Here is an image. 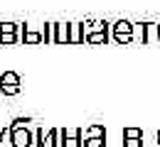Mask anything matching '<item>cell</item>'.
Segmentation results:
<instances>
[{
  "mask_svg": "<svg viewBox=\"0 0 160 147\" xmlns=\"http://www.w3.org/2000/svg\"><path fill=\"white\" fill-rule=\"evenodd\" d=\"M54 44H69V22H57Z\"/></svg>",
  "mask_w": 160,
  "mask_h": 147,
  "instance_id": "obj_5",
  "label": "cell"
},
{
  "mask_svg": "<svg viewBox=\"0 0 160 147\" xmlns=\"http://www.w3.org/2000/svg\"><path fill=\"white\" fill-rule=\"evenodd\" d=\"M103 135H106L103 125H91L86 130H81V140H86V137H103Z\"/></svg>",
  "mask_w": 160,
  "mask_h": 147,
  "instance_id": "obj_10",
  "label": "cell"
},
{
  "mask_svg": "<svg viewBox=\"0 0 160 147\" xmlns=\"http://www.w3.org/2000/svg\"><path fill=\"white\" fill-rule=\"evenodd\" d=\"M81 42H84L81 22H69V44H81Z\"/></svg>",
  "mask_w": 160,
  "mask_h": 147,
  "instance_id": "obj_6",
  "label": "cell"
},
{
  "mask_svg": "<svg viewBox=\"0 0 160 147\" xmlns=\"http://www.w3.org/2000/svg\"><path fill=\"white\" fill-rule=\"evenodd\" d=\"M108 34H111V27H108V30H103V32L86 34V37H84V42H86V44H106V42H108Z\"/></svg>",
  "mask_w": 160,
  "mask_h": 147,
  "instance_id": "obj_7",
  "label": "cell"
},
{
  "mask_svg": "<svg viewBox=\"0 0 160 147\" xmlns=\"http://www.w3.org/2000/svg\"><path fill=\"white\" fill-rule=\"evenodd\" d=\"M22 42H25V44H42V42H44V30H42V32L25 30V34H22Z\"/></svg>",
  "mask_w": 160,
  "mask_h": 147,
  "instance_id": "obj_8",
  "label": "cell"
},
{
  "mask_svg": "<svg viewBox=\"0 0 160 147\" xmlns=\"http://www.w3.org/2000/svg\"><path fill=\"white\" fill-rule=\"evenodd\" d=\"M111 34H113L116 44H128V42H133V22H128V20L113 22V25H111Z\"/></svg>",
  "mask_w": 160,
  "mask_h": 147,
  "instance_id": "obj_2",
  "label": "cell"
},
{
  "mask_svg": "<svg viewBox=\"0 0 160 147\" xmlns=\"http://www.w3.org/2000/svg\"><path fill=\"white\" fill-rule=\"evenodd\" d=\"M37 147H62V130L59 127H52V130L42 137V142Z\"/></svg>",
  "mask_w": 160,
  "mask_h": 147,
  "instance_id": "obj_4",
  "label": "cell"
},
{
  "mask_svg": "<svg viewBox=\"0 0 160 147\" xmlns=\"http://www.w3.org/2000/svg\"><path fill=\"white\" fill-rule=\"evenodd\" d=\"M0 86H20V76L15 71H5L0 74Z\"/></svg>",
  "mask_w": 160,
  "mask_h": 147,
  "instance_id": "obj_9",
  "label": "cell"
},
{
  "mask_svg": "<svg viewBox=\"0 0 160 147\" xmlns=\"http://www.w3.org/2000/svg\"><path fill=\"white\" fill-rule=\"evenodd\" d=\"M81 147H106V135L103 137H86V140H81Z\"/></svg>",
  "mask_w": 160,
  "mask_h": 147,
  "instance_id": "obj_12",
  "label": "cell"
},
{
  "mask_svg": "<svg viewBox=\"0 0 160 147\" xmlns=\"http://www.w3.org/2000/svg\"><path fill=\"white\" fill-rule=\"evenodd\" d=\"M10 147H32L35 142V132H30L27 125H10Z\"/></svg>",
  "mask_w": 160,
  "mask_h": 147,
  "instance_id": "obj_1",
  "label": "cell"
},
{
  "mask_svg": "<svg viewBox=\"0 0 160 147\" xmlns=\"http://www.w3.org/2000/svg\"><path fill=\"white\" fill-rule=\"evenodd\" d=\"M30 123V118H18V120H12V125H27Z\"/></svg>",
  "mask_w": 160,
  "mask_h": 147,
  "instance_id": "obj_17",
  "label": "cell"
},
{
  "mask_svg": "<svg viewBox=\"0 0 160 147\" xmlns=\"http://www.w3.org/2000/svg\"><path fill=\"white\" fill-rule=\"evenodd\" d=\"M158 142H160V132H158Z\"/></svg>",
  "mask_w": 160,
  "mask_h": 147,
  "instance_id": "obj_18",
  "label": "cell"
},
{
  "mask_svg": "<svg viewBox=\"0 0 160 147\" xmlns=\"http://www.w3.org/2000/svg\"><path fill=\"white\" fill-rule=\"evenodd\" d=\"M54 30H57V22L44 25V44H54Z\"/></svg>",
  "mask_w": 160,
  "mask_h": 147,
  "instance_id": "obj_11",
  "label": "cell"
},
{
  "mask_svg": "<svg viewBox=\"0 0 160 147\" xmlns=\"http://www.w3.org/2000/svg\"><path fill=\"white\" fill-rule=\"evenodd\" d=\"M143 142H140V137H126L123 140V147H140Z\"/></svg>",
  "mask_w": 160,
  "mask_h": 147,
  "instance_id": "obj_15",
  "label": "cell"
},
{
  "mask_svg": "<svg viewBox=\"0 0 160 147\" xmlns=\"http://www.w3.org/2000/svg\"><path fill=\"white\" fill-rule=\"evenodd\" d=\"M18 25H20V22H0V34H10V32H18Z\"/></svg>",
  "mask_w": 160,
  "mask_h": 147,
  "instance_id": "obj_13",
  "label": "cell"
},
{
  "mask_svg": "<svg viewBox=\"0 0 160 147\" xmlns=\"http://www.w3.org/2000/svg\"><path fill=\"white\" fill-rule=\"evenodd\" d=\"M123 137H140V130L138 127H126L123 130Z\"/></svg>",
  "mask_w": 160,
  "mask_h": 147,
  "instance_id": "obj_16",
  "label": "cell"
},
{
  "mask_svg": "<svg viewBox=\"0 0 160 147\" xmlns=\"http://www.w3.org/2000/svg\"><path fill=\"white\" fill-rule=\"evenodd\" d=\"M22 86H0V93L2 96H18Z\"/></svg>",
  "mask_w": 160,
  "mask_h": 147,
  "instance_id": "obj_14",
  "label": "cell"
},
{
  "mask_svg": "<svg viewBox=\"0 0 160 147\" xmlns=\"http://www.w3.org/2000/svg\"><path fill=\"white\" fill-rule=\"evenodd\" d=\"M62 147H81V130L79 127L62 130Z\"/></svg>",
  "mask_w": 160,
  "mask_h": 147,
  "instance_id": "obj_3",
  "label": "cell"
}]
</instances>
